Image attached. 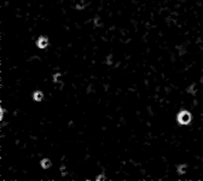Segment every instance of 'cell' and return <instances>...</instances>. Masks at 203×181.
<instances>
[{
  "label": "cell",
  "instance_id": "cell-1",
  "mask_svg": "<svg viewBox=\"0 0 203 181\" xmlns=\"http://www.w3.org/2000/svg\"><path fill=\"white\" fill-rule=\"evenodd\" d=\"M191 120H192V116H191V114H190L188 110H181V111H179V114H178V116H177L178 123H179V124H183V126L190 124Z\"/></svg>",
  "mask_w": 203,
  "mask_h": 181
},
{
  "label": "cell",
  "instance_id": "cell-2",
  "mask_svg": "<svg viewBox=\"0 0 203 181\" xmlns=\"http://www.w3.org/2000/svg\"><path fill=\"white\" fill-rule=\"evenodd\" d=\"M47 45H48V39L47 38H45V36H40L38 40H36V46L39 47V48H45V47H47Z\"/></svg>",
  "mask_w": 203,
  "mask_h": 181
},
{
  "label": "cell",
  "instance_id": "cell-3",
  "mask_svg": "<svg viewBox=\"0 0 203 181\" xmlns=\"http://www.w3.org/2000/svg\"><path fill=\"white\" fill-rule=\"evenodd\" d=\"M42 98H44V94H42L41 90H35V92L33 93V99H34L35 101H41Z\"/></svg>",
  "mask_w": 203,
  "mask_h": 181
},
{
  "label": "cell",
  "instance_id": "cell-4",
  "mask_svg": "<svg viewBox=\"0 0 203 181\" xmlns=\"http://www.w3.org/2000/svg\"><path fill=\"white\" fill-rule=\"evenodd\" d=\"M41 167H42L44 169L50 168V167H51V161H50L48 158H44V160L41 161Z\"/></svg>",
  "mask_w": 203,
  "mask_h": 181
},
{
  "label": "cell",
  "instance_id": "cell-5",
  "mask_svg": "<svg viewBox=\"0 0 203 181\" xmlns=\"http://www.w3.org/2000/svg\"><path fill=\"white\" fill-rule=\"evenodd\" d=\"M186 172V164H180L178 166V173L179 174H185Z\"/></svg>",
  "mask_w": 203,
  "mask_h": 181
},
{
  "label": "cell",
  "instance_id": "cell-6",
  "mask_svg": "<svg viewBox=\"0 0 203 181\" xmlns=\"http://www.w3.org/2000/svg\"><path fill=\"white\" fill-rule=\"evenodd\" d=\"M103 179H105V175H104V174H102V175H99V176H97V179H96V180H97V181H102Z\"/></svg>",
  "mask_w": 203,
  "mask_h": 181
}]
</instances>
